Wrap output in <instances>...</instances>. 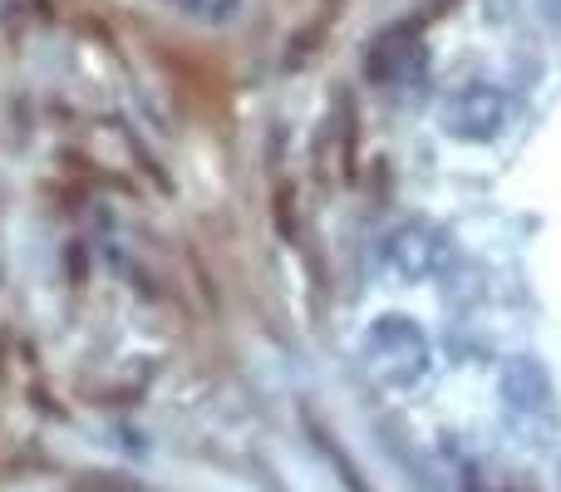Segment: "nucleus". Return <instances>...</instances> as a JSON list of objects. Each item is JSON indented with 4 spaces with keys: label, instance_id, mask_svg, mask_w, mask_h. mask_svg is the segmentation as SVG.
Wrapping results in <instances>:
<instances>
[{
    "label": "nucleus",
    "instance_id": "f257e3e1",
    "mask_svg": "<svg viewBox=\"0 0 561 492\" xmlns=\"http://www.w3.org/2000/svg\"><path fill=\"white\" fill-rule=\"evenodd\" d=\"M365 369L389 389H409L428 375V335L409 316H379L359 340Z\"/></svg>",
    "mask_w": 561,
    "mask_h": 492
},
{
    "label": "nucleus",
    "instance_id": "f03ea898",
    "mask_svg": "<svg viewBox=\"0 0 561 492\" xmlns=\"http://www.w3.org/2000/svg\"><path fill=\"white\" fill-rule=\"evenodd\" d=\"M385 266L394 271L399 281H428V276H438V271L454 266V242H448L444 227L414 217V222H399L394 232H389Z\"/></svg>",
    "mask_w": 561,
    "mask_h": 492
},
{
    "label": "nucleus",
    "instance_id": "7ed1b4c3",
    "mask_svg": "<svg viewBox=\"0 0 561 492\" xmlns=\"http://www.w3.org/2000/svg\"><path fill=\"white\" fill-rule=\"evenodd\" d=\"M507 114H513V104H507L503 89L463 84L444 104V134L448 138H463V144H493V138L507 128Z\"/></svg>",
    "mask_w": 561,
    "mask_h": 492
},
{
    "label": "nucleus",
    "instance_id": "20e7f679",
    "mask_svg": "<svg viewBox=\"0 0 561 492\" xmlns=\"http://www.w3.org/2000/svg\"><path fill=\"white\" fill-rule=\"evenodd\" d=\"M503 399L513 414L523 419H537L542 414V424H557V394H552V379H547V369L537 365V359L517 355L503 365Z\"/></svg>",
    "mask_w": 561,
    "mask_h": 492
},
{
    "label": "nucleus",
    "instance_id": "39448f33",
    "mask_svg": "<svg viewBox=\"0 0 561 492\" xmlns=\"http://www.w3.org/2000/svg\"><path fill=\"white\" fill-rule=\"evenodd\" d=\"M419 25L414 20H404V25H394V30H385V35L369 45V55H365V69H369V79L375 84H394L399 75H404V65H414V59H424V49H419Z\"/></svg>",
    "mask_w": 561,
    "mask_h": 492
},
{
    "label": "nucleus",
    "instance_id": "423d86ee",
    "mask_svg": "<svg viewBox=\"0 0 561 492\" xmlns=\"http://www.w3.org/2000/svg\"><path fill=\"white\" fill-rule=\"evenodd\" d=\"M272 213H276V232L286 237V242H300V232H296V217H290V183H280V187H276V197H272Z\"/></svg>",
    "mask_w": 561,
    "mask_h": 492
},
{
    "label": "nucleus",
    "instance_id": "0eeeda50",
    "mask_svg": "<svg viewBox=\"0 0 561 492\" xmlns=\"http://www.w3.org/2000/svg\"><path fill=\"white\" fill-rule=\"evenodd\" d=\"M173 5H183V10H193V15L213 20V5H207V0H173Z\"/></svg>",
    "mask_w": 561,
    "mask_h": 492
},
{
    "label": "nucleus",
    "instance_id": "6e6552de",
    "mask_svg": "<svg viewBox=\"0 0 561 492\" xmlns=\"http://www.w3.org/2000/svg\"><path fill=\"white\" fill-rule=\"evenodd\" d=\"M444 5H448V0H434V10H444Z\"/></svg>",
    "mask_w": 561,
    "mask_h": 492
}]
</instances>
